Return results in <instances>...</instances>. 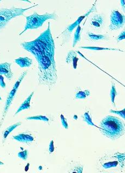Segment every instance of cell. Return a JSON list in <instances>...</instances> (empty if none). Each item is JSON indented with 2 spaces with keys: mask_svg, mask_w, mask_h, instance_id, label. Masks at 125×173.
Wrapping results in <instances>:
<instances>
[{
  "mask_svg": "<svg viewBox=\"0 0 125 173\" xmlns=\"http://www.w3.org/2000/svg\"><path fill=\"white\" fill-rule=\"evenodd\" d=\"M38 62L37 81L39 85L47 87L52 91L58 81L55 52L34 55Z\"/></svg>",
  "mask_w": 125,
  "mask_h": 173,
  "instance_id": "6da1fadb",
  "label": "cell"
},
{
  "mask_svg": "<svg viewBox=\"0 0 125 173\" xmlns=\"http://www.w3.org/2000/svg\"><path fill=\"white\" fill-rule=\"evenodd\" d=\"M21 46L33 55L55 52V43L52 36L50 23L46 31L41 34L37 39L31 42L21 43Z\"/></svg>",
  "mask_w": 125,
  "mask_h": 173,
  "instance_id": "7a4b0ae2",
  "label": "cell"
},
{
  "mask_svg": "<svg viewBox=\"0 0 125 173\" xmlns=\"http://www.w3.org/2000/svg\"><path fill=\"white\" fill-rule=\"evenodd\" d=\"M101 133L111 140H116L122 136L125 132L124 122L113 116H107L101 121L100 125Z\"/></svg>",
  "mask_w": 125,
  "mask_h": 173,
  "instance_id": "3957f363",
  "label": "cell"
},
{
  "mask_svg": "<svg viewBox=\"0 0 125 173\" xmlns=\"http://www.w3.org/2000/svg\"><path fill=\"white\" fill-rule=\"evenodd\" d=\"M58 18V16L55 12L46 13L43 15H39L37 12H34L33 14L31 15L26 16V23L24 30L19 34V35L21 36L28 29H37L41 27L43 23L48 20H56Z\"/></svg>",
  "mask_w": 125,
  "mask_h": 173,
  "instance_id": "277c9868",
  "label": "cell"
},
{
  "mask_svg": "<svg viewBox=\"0 0 125 173\" xmlns=\"http://www.w3.org/2000/svg\"><path fill=\"white\" fill-rule=\"evenodd\" d=\"M38 6L39 4H35L27 8H16L13 6L9 9L2 8L0 9V31L5 27L12 18L20 16H24V12L26 11Z\"/></svg>",
  "mask_w": 125,
  "mask_h": 173,
  "instance_id": "5b68a950",
  "label": "cell"
},
{
  "mask_svg": "<svg viewBox=\"0 0 125 173\" xmlns=\"http://www.w3.org/2000/svg\"><path fill=\"white\" fill-rule=\"evenodd\" d=\"M27 70L25 71L22 73L21 75L19 77L18 80L16 81L15 83L13 85V88H12V89L11 90V91L9 93V94L7 96L5 105L4 107L2 114L1 116V119L0 120V128L3 125V122L4 121V120H5L6 116L7 115V114L8 112L10 107L11 106V105L12 104V101L15 97L16 93H17L18 88H19V86L20 85L22 81H23V80L25 78V76L27 75Z\"/></svg>",
  "mask_w": 125,
  "mask_h": 173,
  "instance_id": "8992f818",
  "label": "cell"
},
{
  "mask_svg": "<svg viewBox=\"0 0 125 173\" xmlns=\"http://www.w3.org/2000/svg\"><path fill=\"white\" fill-rule=\"evenodd\" d=\"M110 31H116L122 28L125 25V16L117 10H113L110 15Z\"/></svg>",
  "mask_w": 125,
  "mask_h": 173,
  "instance_id": "52a82bcc",
  "label": "cell"
},
{
  "mask_svg": "<svg viewBox=\"0 0 125 173\" xmlns=\"http://www.w3.org/2000/svg\"><path fill=\"white\" fill-rule=\"evenodd\" d=\"M95 12H96V7L95 5H93V6L92 7V8L90 9L88 12H86L85 14L83 15L80 16L76 20V21L74 22L73 23L68 26V27L66 29V30L62 33V34L65 33L66 34H69L71 33L75 28L77 27L78 26H79L84 18H86V17H87L91 13Z\"/></svg>",
  "mask_w": 125,
  "mask_h": 173,
  "instance_id": "ba28073f",
  "label": "cell"
},
{
  "mask_svg": "<svg viewBox=\"0 0 125 173\" xmlns=\"http://www.w3.org/2000/svg\"><path fill=\"white\" fill-rule=\"evenodd\" d=\"M14 140H16L18 142L25 143L32 142L35 140L33 135L29 131H26L12 137Z\"/></svg>",
  "mask_w": 125,
  "mask_h": 173,
  "instance_id": "9c48e42d",
  "label": "cell"
},
{
  "mask_svg": "<svg viewBox=\"0 0 125 173\" xmlns=\"http://www.w3.org/2000/svg\"><path fill=\"white\" fill-rule=\"evenodd\" d=\"M11 65L12 64L8 62L0 64V75H4L9 80H11L14 75L11 69Z\"/></svg>",
  "mask_w": 125,
  "mask_h": 173,
  "instance_id": "30bf717a",
  "label": "cell"
},
{
  "mask_svg": "<svg viewBox=\"0 0 125 173\" xmlns=\"http://www.w3.org/2000/svg\"><path fill=\"white\" fill-rule=\"evenodd\" d=\"M79 60V59L77 58L76 52L74 50H70L67 54L66 62L68 64L72 66L73 69H76L77 67V62Z\"/></svg>",
  "mask_w": 125,
  "mask_h": 173,
  "instance_id": "8fae6325",
  "label": "cell"
},
{
  "mask_svg": "<svg viewBox=\"0 0 125 173\" xmlns=\"http://www.w3.org/2000/svg\"><path fill=\"white\" fill-rule=\"evenodd\" d=\"M90 24L95 28L99 29L102 27L104 24V18L101 14H96L90 20Z\"/></svg>",
  "mask_w": 125,
  "mask_h": 173,
  "instance_id": "7c38bea8",
  "label": "cell"
},
{
  "mask_svg": "<svg viewBox=\"0 0 125 173\" xmlns=\"http://www.w3.org/2000/svg\"><path fill=\"white\" fill-rule=\"evenodd\" d=\"M119 164V161H118V160L114 156V160H112V158L108 157V160L107 158H105L104 160H102L101 162V165L102 167L106 169L112 168H115Z\"/></svg>",
  "mask_w": 125,
  "mask_h": 173,
  "instance_id": "4fadbf2b",
  "label": "cell"
},
{
  "mask_svg": "<svg viewBox=\"0 0 125 173\" xmlns=\"http://www.w3.org/2000/svg\"><path fill=\"white\" fill-rule=\"evenodd\" d=\"M34 94V91H33L31 93V94L29 95V96L27 98L26 100H25V101L22 103L21 105L18 108V109L16 112L14 116H15L16 115H18L19 112H21L22 110L25 109H29L31 108V101L32 97Z\"/></svg>",
  "mask_w": 125,
  "mask_h": 173,
  "instance_id": "5bb4252c",
  "label": "cell"
},
{
  "mask_svg": "<svg viewBox=\"0 0 125 173\" xmlns=\"http://www.w3.org/2000/svg\"><path fill=\"white\" fill-rule=\"evenodd\" d=\"M15 62L21 68L30 67L33 64V60L28 57L18 58L15 60Z\"/></svg>",
  "mask_w": 125,
  "mask_h": 173,
  "instance_id": "9a60e30c",
  "label": "cell"
},
{
  "mask_svg": "<svg viewBox=\"0 0 125 173\" xmlns=\"http://www.w3.org/2000/svg\"><path fill=\"white\" fill-rule=\"evenodd\" d=\"M22 122H18L14 125H11L9 127L7 128L5 131L3 132V137H2V142L4 143L6 141L7 137H8L9 134L12 132L16 128L22 125Z\"/></svg>",
  "mask_w": 125,
  "mask_h": 173,
  "instance_id": "2e32d148",
  "label": "cell"
},
{
  "mask_svg": "<svg viewBox=\"0 0 125 173\" xmlns=\"http://www.w3.org/2000/svg\"><path fill=\"white\" fill-rule=\"evenodd\" d=\"M87 36L89 39L91 41H99V40H107L108 39V37L106 35H99V34H95L92 32L88 31L87 33Z\"/></svg>",
  "mask_w": 125,
  "mask_h": 173,
  "instance_id": "e0dca14e",
  "label": "cell"
},
{
  "mask_svg": "<svg viewBox=\"0 0 125 173\" xmlns=\"http://www.w3.org/2000/svg\"><path fill=\"white\" fill-rule=\"evenodd\" d=\"M80 48L92 50H112V51H120L123 52L121 49L113 48H104V47H80Z\"/></svg>",
  "mask_w": 125,
  "mask_h": 173,
  "instance_id": "ac0fdd59",
  "label": "cell"
},
{
  "mask_svg": "<svg viewBox=\"0 0 125 173\" xmlns=\"http://www.w3.org/2000/svg\"><path fill=\"white\" fill-rule=\"evenodd\" d=\"M81 27L80 25L76 27V31L75 32L74 36L73 38V47H74L76 46V44L81 41Z\"/></svg>",
  "mask_w": 125,
  "mask_h": 173,
  "instance_id": "d6986e66",
  "label": "cell"
},
{
  "mask_svg": "<svg viewBox=\"0 0 125 173\" xmlns=\"http://www.w3.org/2000/svg\"><path fill=\"white\" fill-rule=\"evenodd\" d=\"M91 95V92L87 89L80 90L75 94V99H85Z\"/></svg>",
  "mask_w": 125,
  "mask_h": 173,
  "instance_id": "ffe728a7",
  "label": "cell"
},
{
  "mask_svg": "<svg viewBox=\"0 0 125 173\" xmlns=\"http://www.w3.org/2000/svg\"><path fill=\"white\" fill-rule=\"evenodd\" d=\"M83 121L85 122L88 125V126H94V127H96L99 128V127L96 126V125H95L94 123H93V120H92V116L91 115V114L88 112H86L84 113L83 115Z\"/></svg>",
  "mask_w": 125,
  "mask_h": 173,
  "instance_id": "44dd1931",
  "label": "cell"
},
{
  "mask_svg": "<svg viewBox=\"0 0 125 173\" xmlns=\"http://www.w3.org/2000/svg\"><path fill=\"white\" fill-rule=\"evenodd\" d=\"M116 95H117V91H116L115 86L114 83H112V85H111L110 91V97L112 103L113 104L114 107H116L115 103V99Z\"/></svg>",
  "mask_w": 125,
  "mask_h": 173,
  "instance_id": "7402d4cb",
  "label": "cell"
},
{
  "mask_svg": "<svg viewBox=\"0 0 125 173\" xmlns=\"http://www.w3.org/2000/svg\"><path fill=\"white\" fill-rule=\"evenodd\" d=\"M114 156L119 161V164L121 166V167L124 168L125 166V154L124 153H116Z\"/></svg>",
  "mask_w": 125,
  "mask_h": 173,
  "instance_id": "603a6c76",
  "label": "cell"
},
{
  "mask_svg": "<svg viewBox=\"0 0 125 173\" xmlns=\"http://www.w3.org/2000/svg\"><path fill=\"white\" fill-rule=\"evenodd\" d=\"M27 120H40L42 121L48 122H49V118L46 116L43 115H37L33 116H29L26 118Z\"/></svg>",
  "mask_w": 125,
  "mask_h": 173,
  "instance_id": "cb8c5ba5",
  "label": "cell"
},
{
  "mask_svg": "<svg viewBox=\"0 0 125 173\" xmlns=\"http://www.w3.org/2000/svg\"><path fill=\"white\" fill-rule=\"evenodd\" d=\"M18 158H20L22 160L26 161L27 159L28 156V152L27 150H25L22 152H19L18 153Z\"/></svg>",
  "mask_w": 125,
  "mask_h": 173,
  "instance_id": "d4e9b609",
  "label": "cell"
},
{
  "mask_svg": "<svg viewBox=\"0 0 125 173\" xmlns=\"http://www.w3.org/2000/svg\"><path fill=\"white\" fill-rule=\"evenodd\" d=\"M110 112L113 114H118L122 117L124 119L125 118V109L124 108L122 110H114L110 109Z\"/></svg>",
  "mask_w": 125,
  "mask_h": 173,
  "instance_id": "484cf974",
  "label": "cell"
},
{
  "mask_svg": "<svg viewBox=\"0 0 125 173\" xmlns=\"http://www.w3.org/2000/svg\"><path fill=\"white\" fill-rule=\"evenodd\" d=\"M60 118H61V123L63 126V127L66 129H68V124L67 123V119L64 117L63 114H61L60 115Z\"/></svg>",
  "mask_w": 125,
  "mask_h": 173,
  "instance_id": "4316f807",
  "label": "cell"
},
{
  "mask_svg": "<svg viewBox=\"0 0 125 173\" xmlns=\"http://www.w3.org/2000/svg\"><path fill=\"white\" fill-rule=\"evenodd\" d=\"M125 31H123L120 33L119 35L116 37V41H117V42H119L120 41H122V40H124V39H125Z\"/></svg>",
  "mask_w": 125,
  "mask_h": 173,
  "instance_id": "83f0119b",
  "label": "cell"
},
{
  "mask_svg": "<svg viewBox=\"0 0 125 173\" xmlns=\"http://www.w3.org/2000/svg\"><path fill=\"white\" fill-rule=\"evenodd\" d=\"M54 150H55V147H54V141L51 140L50 142V143H49V154L53 153V152H54Z\"/></svg>",
  "mask_w": 125,
  "mask_h": 173,
  "instance_id": "f1b7e54d",
  "label": "cell"
},
{
  "mask_svg": "<svg viewBox=\"0 0 125 173\" xmlns=\"http://www.w3.org/2000/svg\"><path fill=\"white\" fill-rule=\"evenodd\" d=\"M0 86L1 88H6V83L4 81V77L2 75H0Z\"/></svg>",
  "mask_w": 125,
  "mask_h": 173,
  "instance_id": "f546056e",
  "label": "cell"
},
{
  "mask_svg": "<svg viewBox=\"0 0 125 173\" xmlns=\"http://www.w3.org/2000/svg\"><path fill=\"white\" fill-rule=\"evenodd\" d=\"M120 3H121V6L123 7V10H125V1H121Z\"/></svg>",
  "mask_w": 125,
  "mask_h": 173,
  "instance_id": "4dcf8cb0",
  "label": "cell"
},
{
  "mask_svg": "<svg viewBox=\"0 0 125 173\" xmlns=\"http://www.w3.org/2000/svg\"><path fill=\"white\" fill-rule=\"evenodd\" d=\"M2 165H4V164L3 162H2L1 161H0V166H2Z\"/></svg>",
  "mask_w": 125,
  "mask_h": 173,
  "instance_id": "1f68e13d",
  "label": "cell"
},
{
  "mask_svg": "<svg viewBox=\"0 0 125 173\" xmlns=\"http://www.w3.org/2000/svg\"><path fill=\"white\" fill-rule=\"evenodd\" d=\"M1 100H2V98L0 96V101Z\"/></svg>",
  "mask_w": 125,
  "mask_h": 173,
  "instance_id": "d6a6232c",
  "label": "cell"
},
{
  "mask_svg": "<svg viewBox=\"0 0 125 173\" xmlns=\"http://www.w3.org/2000/svg\"><path fill=\"white\" fill-rule=\"evenodd\" d=\"M1 1H0V2H1Z\"/></svg>",
  "mask_w": 125,
  "mask_h": 173,
  "instance_id": "836d02e7",
  "label": "cell"
}]
</instances>
